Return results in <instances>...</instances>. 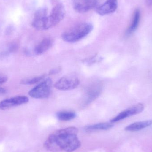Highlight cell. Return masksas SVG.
<instances>
[{
    "instance_id": "cell-1",
    "label": "cell",
    "mask_w": 152,
    "mask_h": 152,
    "mask_svg": "<svg viewBox=\"0 0 152 152\" xmlns=\"http://www.w3.org/2000/svg\"><path fill=\"white\" fill-rule=\"evenodd\" d=\"M78 133V130L74 127L60 129L48 137L45 142V147L53 152L75 151L80 146Z\"/></svg>"
},
{
    "instance_id": "cell-2",
    "label": "cell",
    "mask_w": 152,
    "mask_h": 152,
    "mask_svg": "<svg viewBox=\"0 0 152 152\" xmlns=\"http://www.w3.org/2000/svg\"><path fill=\"white\" fill-rule=\"evenodd\" d=\"M92 24L81 23L74 26L63 33L62 38L65 42L74 43L85 38L93 30Z\"/></svg>"
},
{
    "instance_id": "cell-3",
    "label": "cell",
    "mask_w": 152,
    "mask_h": 152,
    "mask_svg": "<svg viewBox=\"0 0 152 152\" xmlns=\"http://www.w3.org/2000/svg\"><path fill=\"white\" fill-rule=\"evenodd\" d=\"M52 85L51 80L46 79L30 90L28 92V95L31 97L36 99L47 98L50 94Z\"/></svg>"
},
{
    "instance_id": "cell-4",
    "label": "cell",
    "mask_w": 152,
    "mask_h": 152,
    "mask_svg": "<svg viewBox=\"0 0 152 152\" xmlns=\"http://www.w3.org/2000/svg\"><path fill=\"white\" fill-rule=\"evenodd\" d=\"M66 14L65 7L61 3L57 2L53 8L48 17V29L57 26L64 19Z\"/></svg>"
},
{
    "instance_id": "cell-5",
    "label": "cell",
    "mask_w": 152,
    "mask_h": 152,
    "mask_svg": "<svg viewBox=\"0 0 152 152\" xmlns=\"http://www.w3.org/2000/svg\"><path fill=\"white\" fill-rule=\"evenodd\" d=\"M102 90V85L100 82L90 84L86 89L82 106H86L98 98Z\"/></svg>"
},
{
    "instance_id": "cell-6",
    "label": "cell",
    "mask_w": 152,
    "mask_h": 152,
    "mask_svg": "<svg viewBox=\"0 0 152 152\" xmlns=\"http://www.w3.org/2000/svg\"><path fill=\"white\" fill-rule=\"evenodd\" d=\"M47 9L42 8L37 10L34 15L32 21L33 27L38 30H45L48 29Z\"/></svg>"
},
{
    "instance_id": "cell-7",
    "label": "cell",
    "mask_w": 152,
    "mask_h": 152,
    "mask_svg": "<svg viewBox=\"0 0 152 152\" xmlns=\"http://www.w3.org/2000/svg\"><path fill=\"white\" fill-rule=\"evenodd\" d=\"M80 84V80L77 77L73 75L65 76L55 83L54 86L60 90H70L76 88Z\"/></svg>"
},
{
    "instance_id": "cell-8",
    "label": "cell",
    "mask_w": 152,
    "mask_h": 152,
    "mask_svg": "<svg viewBox=\"0 0 152 152\" xmlns=\"http://www.w3.org/2000/svg\"><path fill=\"white\" fill-rule=\"evenodd\" d=\"M28 97L25 96H18L2 100L0 102V110H6L14 107L27 103Z\"/></svg>"
},
{
    "instance_id": "cell-9",
    "label": "cell",
    "mask_w": 152,
    "mask_h": 152,
    "mask_svg": "<svg viewBox=\"0 0 152 152\" xmlns=\"http://www.w3.org/2000/svg\"><path fill=\"white\" fill-rule=\"evenodd\" d=\"M144 109V106L142 104L138 103L135 104L132 107L119 113L117 116L111 120V122L114 123V122H118L130 116L139 114L143 111Z\"/></svg>"
},
{
    "instance_id": "cell-10",
    "label": "cell",
    "mask_w": 152,
    "mask_h": 152,
    "mask_svg": "<svg viewBox=\"0 0 152 152\" xmlns=\"http://www.w3.org/2000/svg\"><path fill=\"white\" fill-rule=\"evenodd\" d=\"M97 2V0H73V7L78 13H86L95 7Z\"/></svg>"
},
{
    "instance_id": "cell-11",
    "label": "cell",
    "mask_w": 152,
    "mask_h": 152,
    "mask_svg": "<svg viewBox=\"0 0 152 152\" xmlns=\"http://www.w3.org/2000/svg\"><path fill=\"white\" fill-rule=\"evenodd\" d=\"M118 0H107L104 3L98 7L96 12L101 16L113 13L118 8Z\"/></svg>"
},
{
    "instance_id": "cell-12",
    "label": "cell",
    "mask_w": 152,
    "mask_h": 152,
    "mask_svg": "<svg viewBox=\"0 0 152 152\" xmlns=\"http://www.w3.org/2000/svg\"><path fill=\"white\" fill-rule=\"evenodd\" d=\"M140 20H141V12L139 9H136L134 12L131 23L126 31V36H129L136 31L139 26Z\"/></svg>"
},
{
    "instance_id": "cell-13",
    "label": "cell",
    "mask_w": 152,
    "mask_h": 152,
    "mask_svg": "<svg viewBox=\"0 0 152 152\" xmlns=\"http://www.w3.org/2000/svg\"><path fill=\"white\" fill-rule=\"evenodd\" d=\"M53 45V41L51 38H45L38 44L34 49V52L37 55H41L49 50Z\"/></svg>"
},
{
    "instance_id": "cell-14",
    "label": "cell",
    "mask_w": 152,
    "mask_h": 152,
    "mask_svg": "<svg viewBox=\"0 0 152 152\" xmlns=\"http://www.w3.org/2000/svg\"><path fill=\"white\" fill-rule=\"evenodd\" d=\"M152 125V120L138 121L129 125L125 128V130L129 132H136L151 126Z\"/></svg>"
},
{
    "instance_id": "cell-15",
    "label": "cell",
    "mask_w": 152,
    "mask_h": 152,
    "mask_svg": "<svg viewBox=\"0 0 152 152\" xmlns=\"http://www.w3.org/2000/svg\"><path fill=\"white\" fill-rule=\"evenodd\" d=\"M113 126V125L111 123L104 122V123H98V124L88 126L86 128V130L88 131L108 130L111 128Z\"/></svg>"
},
{
    "instance_id": "cell-16",
    "label": "cell",
    "mask_w": 152,
    "mask_h": 152,
    "mask_svg": "<svg viewBox=\"0 0 152 152\" xmlns=\"http://www.w3.org/2000/svg\"><path fill=\"white\" fill-rule=\"evenodd\" d=\"M76 114L74 112L61 111L57 113V117L59 120L69 121L76 118Z\"/></svg>"
},
{
    "instance_id": "cell-17",
    "label": "cell",
    "mask_w": 152,
    "mask_h": 152,
    "mask_svg": "<svg viewBox=\"0 0 152 152\" xmlns=\"http://www.w3.org/2000/svg\"><path fill=\"white\" fill-rule=\"evenodd\" d=\"M45 75H42L29 78L25 79L22 80L20 81V84L25 85H30L36 84L42 80L45 77Z\"/></svg>"
},
{
    "instance_id": "cell-18",
    "label": "cell",
    "mask_w": 152,
    "mask_h": 152,
    "mask_svg": "<svg viewBox=\"0 0 152 152\" xmlns=\"http://www.w3.org/2000/svg\"><path fill=\"white\" fill-rule=\"evenodd\" d=\"M8 80V78L7 76L0 73V85L7 82Z\"/></svg>"
},
{
    "instance_id": "cell-19",
    "label": "cell",
    "mask_w": 152,
    "mask_h": 152,
    "mask_svg": "<svg viewBox=\"0 0 152 152\" xmlns=\"http://www.w3.org/2000/svg\"><path fill=\"white\" fill-rule=\"evenodd\" d=\"M61 69V68L60 67L53 69H51V70L50 71V72H49V75H55V74H58V73L60 72Z\"/></svg>"
},
{
    "instance_id": "cell-20",
    "label": "cell",
    "mask_w": 152,
    "mask_h": 152,
    "mask_svg": "<svg viewBox=\"0 0 152 152\" xmlns=\"http://www.w3.org/2000/svg\"><path fill=\"white\" fill-rule=\"evenodd\" d=\"M7 93V90L4 88L0 87V95L4 94Z\"/></svg>"
},
{
    "instance_id": "cell-21",
    "label": "cell",
    "mask_w": 152,
    "mask_h": 152,
    "mask_svg": "<svg viewBox=\"0 0 152 152\" xmlns=\"http://www.w3.org/2000/svg\"><path fill=\"white\" fill-rule=\"evenodd\" d=\"M146 5L149 7L152 6V0H145Z\"/></svg>"
}]
</instances>
